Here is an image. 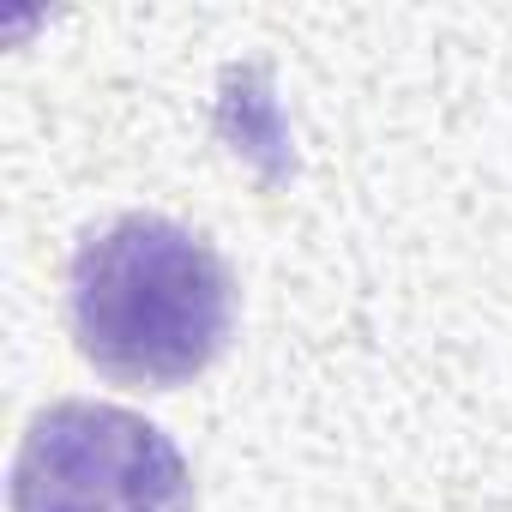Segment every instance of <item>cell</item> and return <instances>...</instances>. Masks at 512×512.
Instances as JSON below:
<instances>
[{
  "label": "cell",
  "instance_id": "cell-1",
  "mask_svg": "<svg viewBox=\"0 0 512 512\" xmlns=\"http://www.w3.org/2000/svg\"><path fill=\"white\" fill-rule=\"evenodd\" d=\"M235 290L217 247L169 217L127 211L73 260L79 356L121 386H181L229 344Z\"/></svg>",
  "mask_w": 512,
  "mask_h": 512
},
{
  "label": "cell",
  "instance_id": "cell-2",
  "mask_svg": "<svg viewBox=\"0 0 512 512\" xmlns=\"http://www.w3.org/2000/svg\"><path fill=\"white\" fill-rule=\"evenodd\" d=\"M13 512H193V476L157 422L73 398L25 428Z\"/></svg>",
  "mask_w": 512,
  "mask_h": 512
}]
</instances>
